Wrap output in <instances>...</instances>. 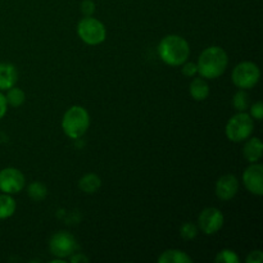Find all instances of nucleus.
<instances>
[{
  "mask_svg": "<svg viewBox=\"0 0 263 263\" xmlns=\"http://www.w3.org/2000/svg\"><path fill=\"white\" fill-rule=\"evenodd\" d=\"M26 185L25 175L14 167L0 170V192L5 194H18Z\"/></svg>",
  "mask_w": 263,
  "mask_h": 263,
  "instance_id": "6e6552de",
  "label": "nucleus"
},
{
  "mask_svg": "<svg viewBox=\"0 0 263 263\" xmlns=\"http://www.w3.org/2000/svg\"><path fill=\"white\" fill-rule=\"evenodd\" d=\"M225 217L218 208L208 207L200 212L198 217V229L205 235H213L222 229Z\"/></svg>",
  "mask_w": 263,
  "mask_h": 263,
  "instance_id": "1a4fd4ad",
  "label": "nucleus"
},
{
  "mask_svg": "<svg viewBox=\"0 0 263 263\" xmlns=\"http://www.w3.org/2000/svg\"><path fill=\"white\" fill-rule=\"evenodd\" d=\"M243 156L249 163H256L263 156V144L259 138H248L243 148Z\"/></svg>",
  "mask_w": 263,
  "mask_h": 263,
  "instance_id": "ddd939ff",
  "label": "nucleus"
},
{
  "mask_svg": "<svg viewBox=\"0 0 263 263\" xmlns=\"http://www.w3.org/2000/svg\"><path fill=\"white\" fill-rule=\"evenodd\" d=\"M102 186V180L97 174H86L80 179L79 187L85 194H94Z\"/></svg>",
  "mask_w": 263,
  "mask_h": 263,
  "instance_id": "2eb2a0df",
  "label": "nucleus"
},
{
  "mask_svg": "<svg viewBox=\"0 0 263 263\" xmlns=\"http://www.w3.org/2000/svg\"><path fill=\"white\" fill-rule=\"evenodd\" d=\"M159 263H192V258L180 249H168L158 257Z\"/></svg>",
  "mask_w": 263,
  "mask_h": 263,
  "instance_id": "dca6fc26",
  "label": "nucleus"
},
{
  "mask_svg": "<svg viewBox=\"0 0 263 263\" xmlns=\"http://www.w3.org/2000/svg\"><path fill=\"white\" fill-rule=\"evenodd\" d=\"M49 249L57 258H69L77 251V241L68 231H58L49 241Z\"/></svg>",
  "mask_w": 263,
  "mask_h": 263,
  "instance_id": "0eeeda50",
  "label": "nucleus"
},
{
  "mask_svg": "<svg viewBox=\"0 0 263 263\" xmlns=\"http://www.w3.org/2000/svg\"><path fill=\"white\" fill-rule=\"evenodd\" d=\"M79 37L87 45H99L107 37V30L99 20L91 17H84L77 25Z\"/></svg>",
  "mask_w": 263,
  "mask_h": 263,
  "instance_id": "39448f33",
  "label": "nucleus"
},
{
  "mask_svg": "<svg viewBox=\"0 0 263 263\" xmlns=\"http://www.w3.org/2000/svg\"><path fill=\"white\" fill-rule=\"evenodd\" d=\"M81 12L85 17H91L95 13V4L92 0H84L81 3Z\"/></svg>",
  "mask_w": 263,
  "mask_h": 263,
  "instance_id": "393cba45",
  "label": "nucleus"
},
{
  "mask_svg": "<svg viewBox=\"0 0 263 263\" xmlns=\"http://www.w3.org/2000/svg\"><path fill=\"white\" fill-rule=\"evenodd\" d=\"M7 108L8 104L7 99H5V95L0 91V120H3V117H4L5 113H7Z\"/></svg>",
  "mask_w": 263,
  "mask_h": 263,
  "instance_id": "bb28decb",
  "label": "nucleus"
},
{
  "mask_svg": "<svg viewBox=\"0 0 263 263\" xmlns=\"http://www.w3.org/2000/svg\"><path fill=\"white\" fill-rule=\"evenodd\" d=\"M18 81V71L14 64L3 62L0 63V91L15 86Z\"/></svg>",
  "mask_w": 263,
  "mask_h": 263,
  "instance_id": "f8f14e48",
  "label": "nucleus"
},
{
  "mask_svg": "<svg viewBox=\"0 0 263 263\" xmlns=\"http://www.w3.org/2000/svg\"><path fill=\"white\" fill-rule=\"evenodd\" d=\"M182 68V74L185 77H194L195 74L198 73V67L197 63H193V62H185V63L181 64Z\"/></svg>",
  "mask_w": 263,
  "mask_h": 263,
  "instance_id": "5701e85b",
  "label": "nucleus"
},
{
  "mask_svg": "<svg viewBox=\"0 0 263 263\" xmlns=\"http://www.w3.org/2000/svg\"><path fill=\"white\" fill-rule=\"evenodd\" d=\"M5 99H7V104L10 107L18 108L25 103L26 100V94L22 89L17 86H13L10 89L7 90V95H5Z\"/></svg>",
  "mask_w": 263,
  "mask_h": 263,
  "instance_id": "a211bd4d",
  "label": "nucleus"
},
{
  "mask_svg": "<svg viewBox=\"0 0 263 263\" xmlns=\"http://www.w3.org/2000/svg\"><path fill=\"white\" fill-rule=\"evenodd\" d=\"M27 193L31 199L35 200V202H41L48 197V187L43 182L35 181L28 185Z\"/></svg>",
  "mask_w": 263,
  "mask_h": 263,
  "instance_id": "6ab92c4d",
  "label": "nucleus"
},
{
  "mask_svg": "<svg viewBox=\"0 0 263 263\" xmlns=\"http://www.w3.org/2000/svg\"><path fill=\"white\" fill-rule=\"evenodd\" d=\"M228 64L229 57L226 51L221 46H210L198 58V73L203 79H218L226 71Z\"/></svg>",
  "mask_w": 263,
  "mask_h": 263,
  "instance_id": "f257e3e1",
  "label": "nucleus"
},
{
  "mask_svg": "<svg viewBox=\"0 0 263 263\" xmlns=\"http://www.w3.org/2000/svg\"><path fill=\"white\" fill-rule=\"evenodd\" d=\"M251 105V98L246 90L240 89L238 92H235L233 98V107L235 108L238 112H246Z\"/></svg>",
  "mask_w": 263,
  "mask_h": 263,
  "instance_id": "aec40b11",
  "label": "nucleus"
},
{
  "mask_svg": "<svg viewBox=\"0 0 263 263\" xmlns=\"http://www.w3.org/2000/svg\"><path fill=\"white\" fill-rule=\"evenodd\" d=\"M69 261L72 263H77V262H87L89 261V258H87L86 256H84L82 253H76L74 252L73 254H72L71 257H69Z\"/></svg>",
  "mask_w": 263,
  "mask_h": 263,
  "instance_id": "cd10ccee",
  "label": "nucleus"
},
{
  "mask_svg": "<svg viewBox=\"0 0 263 263\" xmlns=\"http://www.w3.org/2000/svg\"><path fill=\"white\" fill-rule=\"evenodd\" d=\"M17 203L10 194H0V220H5L14 215Z\"/></svg>",
  "mask_w": 263,
  "mask_h": 263,
  "instance_id": "f3484780",
  "label": "nucleus"
},
{
  "mask_svg": "<svg viewBox=\"0 0 263 263\" xmlns=\"http://www.w3.org/2000/svg\"><path fill=\"white\" fill-rule=\"evenodd\" d=\"M198 226L194 225L193 222H185L184 225L180 228V235L185 240H193V239L197 238L198 235Z\"/></svg>",
  "mask_w": 263,
  "mask_h": 263,
  "instance_id": "4be33fe9",
  "label": "nucleus"
},
{
  "mask_svg": "<svg viewBox=\"0 0 263 263\" xmlns=\"http://www.w3.org/2000/svg\"><path fill=\"white\" fill-rule=\"evenodd\" d=\"M263 261L262 251H253L247 257V263H261Z\"/></svg>",
  "mask_w": 263,
  "mask_h": 263,
  "instance_id": "a878e982",
  "label": "nucleus"
},
{
  "mask_svg": "<svg viewBox=\"0 0 263 263\" xmlns=\"http://www.w3.org/2000/svg\"><path fill=\"white\" fill-rule=\"evenodd\" d=\"M158 55L168 66H181L190 55L189 43L180 35L164 36L158 45Z\"/></svg>",
  "mask_w": 263,
  "mask_h": 263,
  "instance_id": "f03ea898",
  "label": "nucleus"
},
{
  "mask_svg": "<svg viewBox=\"0 0 263 263\" xmlns=\"http://www.w3.org/2000/svg\"><path fill=\"white\" fill-rule=\"evenodd\" d=\"M261 71L253 62H241L236 64L231 73V81L236 87L243 90L253 89L259 81Z\"/></svg>",
  "mask_w": 263,
  "mask_h": 263,
  "instance_id": "423d86ee",
  "label": "nucleus"
},
{
  "mask_svg": "<svg viewBox=\"0 0 263 263\" xmlns=\"http://www.w3.org/2000/svg\"><path fill=\"white\" fill-rule=\"evenodd\" d=\"M254 130L253 118L249 113L239 112L229 120L226 125V136L233 143H243L247 139L251 138Z\"/></svg>",
  "mask_w": 263,
  "mask_h": 263,
  "instance_id": "20e7f679",
  "label": "nucleus"
},
{
  "mask_svg": "<svg viewBox=\"0 0 263 263\" xmlns=\"http://www.w3.org/2000/svg\"><path fill=\"white\" fill-rule=\"evenodd\" d=\"M239 192V181L234 175H223L216 182V195L218 199L228 202Z\"/></svg>",
  "mask_w": 263,
  "mask_h": 263,
  "instance_id": "9b49d317",
  "label": "nucleus"
},
{
  "mask_svg": "<svg viewBox=\"0 0 263 263\" xmlns=\"http://www.w3.org/2000/svg\"><path fill=\"white\" fill-rule=\"evenodd\" d=\"M251 117L254 118L257 121H261L263 118V103L259 100V102L254 103L253 105L251 107Z\"/></svg>",
  "mask_w": 263,
  "mask_h": 263,
  "instance_id": "b1692460",
  "label": "nucleus"
},
{
  "mask_svg": "<svg viewBox=\"0 0 263 263\" xmlns=\"http://www.w3.org/2000/svg\"><path fill=\"white\" fill-rule=\"evenodd\" d=\"M90 126L89 112L81 105H73L66 110L62 118V128L71 139H80L86 134Z\"/></svg>",
  "mask_w": 263,
  "mask_h": 263,
  "instance_id": "7ed1b4c3",
  "label": "nucleus"
},
{
  "mask_svg": "<svg viewBox=\"0 0 263 263\" xmlns=\"http://www.w3.org/2000/svg\"><path fill=\"white\" fill-rule=\"evenodd\" d=\"M243 182L247 190L253 195H263V166L259 163H252L247 167L243 174Z\"/></svg>",
  "mask_w": 263,
  "mask_h": 263,
  "instance_id": "9d476101",
  "label": "nucleus"
},
{
  "mask_svg": "<svg viewBox=\"0 0 263 263\" xmlns=\"http://www.w3.org/2000/svg\"><path fill=\"white\" fill-rule=\"evenodd\" d=\"M216 263H239L240 259L236 256V253L231 249H222L221 252H218L217 256L215 258Z\"/></svg>",
  "mask_w": 263,
  "mask_h": 263,
  "instance_id": "412c9836",
  "label": "nucleus"
},
{
  "mask_svg": "<svg viewBox=\"0 0 263 263\" xmlns=\"http://www.w3.org/2000/svg\"><path fill=\"white\" fill-rule=\"evenodd\" d=\"M190 97L197 102H203L210 97V85L203 77H197L190 82Z\"/></svg>",
  "mask_w": 263,
  "mask_h": 263,
  "instance_id": "4468645a",
  "label": "nucleus"
}]
</instances>
